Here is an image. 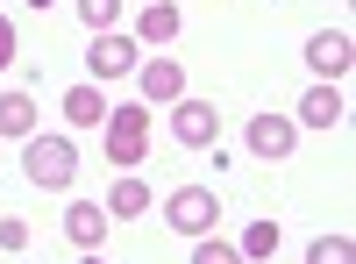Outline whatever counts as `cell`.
<instances>
[{"label":"cell","mask_w":356,"mask_h":264,"mask_svg":"<svg viewBox=\"0 0 356 264\" xmlns=\"http://www.w3.org/2000/svg\"><path fill=\"white\" fill-rule=\"evenodd\" d=\"M22 171H29V186H43V193H65L79 179V143L72 136H22Z\"/></svg>","instance_id":"6da1fadb"},{"label":"cell","mask_w":356,"mask_h":264,"mask_svg":"<svg viewBox=\"0 0 356 264\" xmlns=\"http://www.w3.org/2000/svg\"><path fill=\"white\" fill-rule=\"evenodd\" d=\"M100 150L122 164V171H136L143 157H150V107H143V100L107 107V136H100Z\"/></svg>","instance_id":"7a4b0ae2"},{"label":"cell","mask_w":356,"mask_h":264,"mask_svg":"<svg viewBox=\"0 0 356 264\" xmlns=\"http://www.w3.org/2000/svg\"><path fill=\"white\" fill-rule=\"evenodd\" d=\"M214 222H221V193L214 186H178L164 200V228H178V236H214Z\"/></svg>","instance_id":"3957f363"},{"label":"cell","mask_w":356,"mask_h":264,"mask_svg":"<svg viewBox=\"0 0 356 264\" xmlns=\"http://www.w3.org/2000/svg\"><path fill=\"white\" fill-rule=\"evenodd\" d=\"M143 65V43L129 36V29H100L93 43H86V72L93 79H129Z\"/></svg>","instance_id":"277c9868"},{"label":"cell","mask_w":356,"mask_h":264,"mask_svg":"<svg viewBox=\"0 0 356 264\" xmlns=\"http://www.w3.org/2000/svg\"><path fill=\"white\" fill-rule=\"evenodd\" d=\"M129 79H136L143 107H171V100H186V65H171L164 50H157V57H143V65H136Z\"/></svg>","instance_id":"5b68a950"},{"label":"cell","mask_w":356,"mask_h":264,"mask_svg":"<svg viewBox=\"0 0 356 264\" xmlns=\"http://www.w3.org/2000/svg\"><path fill=\"white\" fill-rule=\"evenodd\" d=\"M171 136L186 143V150H207V143L221 136V107H214V100H193V93L171 100Z\"/></svg>","instance_id":"8992f818"},{"label":"cell","mask_w":356,"mask_h":264,"mask_svg":"<svg viewBox=\"0 0 356 264\" xmlns=\"http://www.w3.org/2000/svg\"><path fill=\"white\" fill-rule=\"evenodd\" d=\"M349 57H356V43H349V29H314L307 36V72L314 79H349Z\"/></svg>","instance_id":"52a82bcc"},{"label":"cell","mask_w":356,"mask_h":264,"mask_svg":"<svg viewBox=\"0 0 356 264\" xmlns=\"http://www.w3.org/2000/svg\"><path fill=\"white\" fill-rule=\"evenodd\" d=\"M250 150L257 157H292L300 150V122H292V114H250Z\"/></svg>","instance_id":"ba28073f"},{"label":"cell","mask_w":356,"mask_h":264,"mask_svg":"<svg viewBox=\"0 0 356 264\" xmlns=\"http://www.w3.org/2000/svg\"><path fill=\"white\" fill-rule=\"evenodd\" d=\"M107 228H114V215L100 208V200H72V208H65V236H72L79 250H100Z\"/></svg>","instance_id":"9c48e42d"},{"label":"cell","mask_w":356,"mask_h":264,"mask_svg":"<svg viewBox=\"0 0 356 264\" xmlns=\"http://www.w3.org/2000/svg\"><path fill=\"white\" fill-rule=\"evenodd\" d=\"M300 129H335L342 122V86H328V79H314L307 93H300V114H292Z\"/></svg>","instance_id":"30bf717a"},{"label":"cell","mask_w":356,"mask_h":264,"mask_svg":"<svg viewBox=\"0 0 356 264\" xmlns=\"http://www.w3.org/2000/svg\"><path fill=\"white\" fill-rule=\"evenodd\" d=\"M65 122H72V129H100V122H107V93H100L93 79L65 86Z\"/></svg>","instance_id":"8fae6325"},{"label":"cell","mask_w":356,"mask_h":264,"mask_svg":"<svg viewBox=\"0 0 356 264\" xmlns=\"http://www.w3.org/2000/svg\"><path fill=\"white\" fill-rule=\"evenodd\" d=\"M178 29H186V22H178V8H171V0H143V15H136V43L164 50V43L178 36Z\"/></svg>","instance_id":"7c38bea8"},{"label":"cell","mask_w":356,"mask_h":264,"mask_svg":"<svg viewBox=\"0 0 356 264\" xmlns=\"http://www.w3.org/2000/svg\"><path fill=\"white\" fill-rule=\"evenodd\" d=\"M100 208H107L114 222H129V215H150V186H143L136 171H122V179L107 186V200H100Z\"/></svg>","instance_id":"4fadbf2b"},{"label":"cell","mask_w":356,"mask_h":264,"mask_svg":"<svg viewBox=\"0 0 356 264\" xmlns=\"http://www.w3.org/2000/svg\"><path fill=\"white\" fill-rule=\"evenodd\" d=\"M235 250H243V264H271V250H278V222L257 215V222L243 228V243H235Z\"/></svg>","instance_id":"5bb4252c"},{"label":"cell","mask_w":356,"mask_h":264,"mask_svg":"<svg viewBox=\"0 0 356 264\" xmlns=\"http://www.w3.org/2000/svg\"><path fill=\"white\" fill-rule=\"evenodd\" d=\"M0 136H36V100L29 93H0Z\"/></svg>","instance_id":"9a60e30c"},{"label":"cell","mask_w":356,"mask_h":264,"mask_svg":"<svg viewBox=\"0 0 356 264\" xmlns=\"http://www.w3.org/2000/svg\"><path fill=\"white\" fill-rule=\"evenodd\" d=\"M349 250H356L349 236H314V243H307V264H356Z\"/></svg>","instance_id":"2e32d148"},{"label":"cell","mask_w":356,"mask_h":264,"mask_svg":"<svg viewBox=\"0 0 356 264\" xmlns=\"http://www.w3.org/2000/svg\"><path fill=\"white\" fill-rule=\"evenodd\" d=\"M79 22H93V36H100V29L122 22V0H79Z\"/></svg>","instance_id":"e0dca14e"},{"label":"cell","mask_w":356,"mask_h":264,"mask_svg":"<svg viewBox=\"0 0 356 264\" xmlns=\"http://www.w3.org/2000/svg\"><path fill=\"white\" fill-rule=\"evenodd\" d=\"M193 264H243V250H235V243H221V236H200Z\"/></svg>","instance_id":"ac0fdd59"},{"label":"cell","mask_w":356,"mask_h":264,"mask_svg":"<svg viewBox=\"0 0 356 264\" xmlns=\"http://www.w3.org/2000/svg\"><path fill=\"white\" fill-rule=\"evenodd\" d=\"M0 250H29V222H22V215L0 222Z\"/></svg>","instance_id":"d6986e66"},{"label":"cell","mask_w":356,"mask_h":264,"mask_svg":"<svg viewBox=\"0 0 356 264\" xmlns=\"http://www.w3.org/2000/svg\"><path fill=\"white\" fill-rule=\"evenodd\" d=\"M8 65H15V22L0 15V72H8Z\"/></svg>","instance_id":"ffe728a7"},{"label":"cell","mask_w":356,"mask_h":264,"mask_svg":"<svg viewBox=\"0 0 356 264\" xmlns=\"http://www.w3.org/2000/svg\"><path fill=\"white\" fill-rule=\"evenodd\" d=\"M79 264H107V257H93V250H86V257H79Z\"/></svg>","instance_id":"44dd1931"},{"label":"cell","mask_w":356,"mask_h":264,"mask_svg":"<svg viewBox=\"0 0 356 264\" xmlns=\"http://www.w3.org/2000/svg\"><path fill=\"white\" fill-rule=\"evenodd\" d=\"M29 8H57V0H29Z\"/></svg>","instance_id":"7402d4cb"}]
</instances>
